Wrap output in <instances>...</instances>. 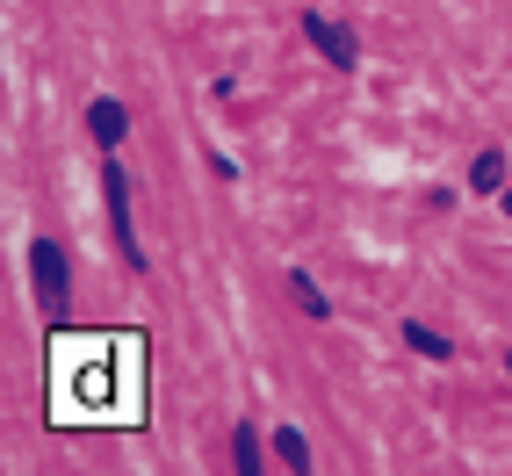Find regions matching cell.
Instances as JSON below:
<instances>
[{
  "label": "cell",
  "mask_w": 512,
  "mask_h": 476,
  "mask_svg": "<svg viewBox=\"0 0 512 476\" xmlns=\"http://www.w3.org/2000/svg\"><path fill=\"white\" fill-rule=\"evenodd\" d=\"M29 275H37V303H44L51 332H65V253L51 246V238H37V246H29Z\"/></svg>",
  "instance_id": "cell-2"
},
{
  "label": "cell",
  "mask_w": 512,
  "mask_h": 476,
  "mask_svg": "<svg viewBox=\"0 0 512 476\" xmlns=\"http://www.w3.org/2000/svg\"><path fill=\"white\" fill-rule=\"evenodd\" d=\"M275 455H282L289 469H311V448H303V433H296V426H282V433H275Z\"/></svg>",
  "instance_id": "cell-8"
},
{
  "label": "cell",
  "mask_w": 512,
  "mask_h": 476,
  "mask_svg": "<svg viewBox=\"0 0 512 476\" xmlns=\"http://www.w3.org/2000/svg\"><path fill=\"white\" fill-rule=\"evenodd\" d=\"M123 130H130V116H123V101H94V109H87V138L94 145H123Z\"/></svg>",
  "instance_id": "cell-5"
},
{
  "label": "cell",
  "mask_w": 512,
  "mask_h": 476,
  "mask_svg": "<svg viewBox=\"0 0 512 476\" xmlns=\"http://www.w3.org/2000/svg\"><path fill=\"white\" fill-rule=\"evenodd\" d=\"M231 455H238V469H246V476H253V469H260V440H253L246 426H238V440H231Z\"/></svg>",
  "instance_id": "cell-9"
},
{
  "label": "cell",
  "mask_w": 512,
  "mask_h": 476,
  "mask_svg": "<svg viewBox=\"0 0 512 476\" xmlns=\"http://www.w3.org/2000/svg\"><path fill=\"white\" fill-rule=\"evenodd\" d=\"M109 217H116V238H123V267L145 275V246H138V231H130V181H123V166H109Z\"/></svg>",
  "instance_id": "cell-3"
},
{
  "label": "cell",
  "mask_w": 512,
  "mask_h": 476,
  "mask_svg": "<svg viewBox=\"0 0 512 476\" xmlns=\"http://www.w3.org/2000/svg\"><path fill=\"white\" fill-rule=\"evenodd\" d=\"M303 37H311V44H318V51H325L332 65H347V73H354V58H361V44L347 37V29H332L325 15H303Z\"/></svg>",
  "instance_id": "cell-4"
},
{
  "label": "cell",
  "mask_w": 512,
  "mask_h": 476,
  "mask_svg": "<svg viewBox=\"0 0 512 476\" xmlns=\"http://www.w3.org/2000/svg\"><path fill=\"white\" fill-rule=\"evenodd\" d=\"M404 339H412L419 354H433V361H448V354H455V339H440L433 325H404Z\"/></svg>",
  "instance_id": "cell-7"
},
{
  "label": "cell",
  "mask_w": 512,
  "mask_h": 476,
  "mask_svg": "<svg viewBox=\"0 0 512 476\" xmlns=\"http://www.w3.org/2000/svg\"><path fill=\"white\" fill-rule=\"evenodd\" d=\"M289 289H296V303H303V311H311V318H318V325H325V318H332V303H325V289H318V282H311V275H303V267H296V275H289Z\"/></svg>",
  "instance_id": "cell-6"
},
{
  "label": "cell",
  "mask_w": 512,
  "mask_h": 476,
  "mask_svg": "<svg viewBox=\"0 0 512 476\" xmlns=\"http://www.w3.org/2000/svg\"><path fill=\"white\" fill-rule=\"evenodd\" d=\"M469 181H476V188H498V181H505V159H498V152H484V159H476V174H469Z\"/></svg>",
  "instance_id": "cell-10"
},
{
  "label": "cell",
  "mask_w": 512,
  "mask_h": 476,
  "mask_svg": "<svg viewBox=\"0 0 512 476\" xmlns=\"http://www.w3.org/2000/svg\"><path fill=\"white\" fill-rule=\"evenodd\" d=\"M130 354V332L123 339H73V332H58L51 339V376H58V390H51V419L65 426V419H123V426H138L145 419V390H116V376L109 368Z\"/></svg>",
  "instance_id": "cell-1"
},
{
  "label": "cell",
  "mask_w": 512,
  "mask_h": 476,
  "mask_svg": "<svg viewBox=\"0 0 512 476\" xmlns=\"http://www.w3.org/2000/svg\"><path fill=\"white\" fill-rule=\"evenodd\" d=\"M505 217H512V188H505Z\"/></svg>",
  "instance_id": "cell-11"
}]
</instances>
